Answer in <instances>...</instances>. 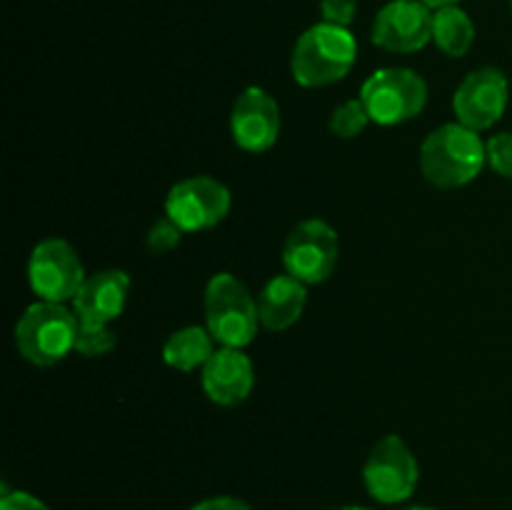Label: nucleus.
<instances>
[{
	"mask_svg": "<svg viewBox=\"0 0 512 510\" xmlns=\"http://www.w3.org/2000/svg\"><path fill=\"white\" fill-rule=\"evenodd\" d=\"M433 40L450 58H463L475 40V25L458 5H445L433 13Z\"/></svg>",
	"mask_w": 512,
	"mask_h": 510,
	"instance_id": "nucleus-17",
	"label": "nucleus"
},
{
	"mask_svg": "<svg viewBox=\"0 0 512 510\" xmlns=\"http://www.w3.org/2000/svg\"><path fill=\"white\" fill-rule=\"evenodd\" d=\"M233 140L248 153L273 148L280 135V108L263 88H245L230 113Z\"/></svg>",
	"mask_w": 512,
	"mask_h": 510,
	"instance_id": "nucleus-12",
	"label": "nucleus"
},
{
	"mask_svg": "<svg viewBox=\"0 0 512 510\" xmlns=\"http://www.w3.org/2000/svg\"><path fill=\"white\" fill-rule=\"evenodd\" d=\"M510 5H512V0H510Z\"/></svg>",
	"mask_w": 512,
	"mask_h": 510,
	"instance_id": "nucleus-28",
	"label": "nucleus"
},
{
	"mask_svg": "<svg viewBox=\"0 0 512 510\" xmlns=\"http://www.w3.org/2000/svg\"><path fill=\"white\" fill-rule=\"evenodd\" d=\"M255 383L253 363L243 348H220L203 368V390L215 405H238Z\"/></svg>",
	"mask_w": 512,
	"mask_h": 510,
	"instance_id": "nucleus-13",
	"label": "nucleus"
},
{
	"mask_svg": "<svg viewBox=\"0 0 512 510\" xmlns=\"http://www.w3.org/2000/svg\"><path fill=\"white\" fill-rule=\"evenodd\" d=\"M433 40V10L420 0H393L373 23V43L388 53H415Z\"/></svg>",
	"mask_w": 512,
	"mask_h": 510,
	"instance_id": "nucleus-11",
	"label": "nucleus"
},
{
	"mask_svg": "<svg viewBox=\"0 0 512 510\" xmlns=\"http://www.w3.org/2000/svg\"><path fill=\"white\" fill-rule=\"evenodd\" d=\"M340 258L338 233L325 220H303L288 235L283 248V265L300 283L315 285L333 275Z\"/></svg>",
	"mask_w": 512,
	"mask_h": 510,
	"instance_id": "nucleus-7",
	"label": "nucleus"
},
{
	"mask_svg": "<svg viewBox=\"0 0 512 510\" xmlns=\"http://www.w3.org/2000/svg\"><path fill=\"white\" fill-rule=\"evenodd\" d=\"M363 480L368 493L378 503H403L418 488V460L400 435H385L365 460Z\"/></svg>",
	"mask_w": 512,
	"mask_h": 510,
	"instance_id": "nucleus-6",
	"label": "nucleus"
},
{
	"mask_svg": "<svg viewBox=\"0 0 512 510\" xmlns=\"http://www.w3.org/2000/svg\"><path fill=\"white\" fill-rule=\"evenodd\" d=\"M420 3L428 5L430 10H438V8H445V5H455L458 0H420Z\"/></svg>",
	"mask_w": 512,
	"mask_h": 510,
	"instance_id": "nucleus-25",
	"label": "nucleus"
},
{
	"mask_svg": "<svg viewBox=\"0 0 512 510\" xmlns=\"http://www.w3.org/2000/svg\"><path fill=\"white\" fill-rule=\"evenodd\" d=\"M368 123H370V115L360 98L348 100V103L335 108L333 115H330V130H333V135H338V138H345V140L363 133V130L368 128Z\"/></svg>",
	"mask_w": 512,
	"mask_h": 510,
	"instance_id": "nucleus-19",
	"label": "nucleus"
},
{
	"mask_svg": "<svg viewBox=\"0 0 512 510\" xmlns=\"http://www.w3.org/2000/svg\"><path fill=\"white\" fill-rule=\"evenodd\" d=\"M488 163L495 173L512 180V133L493 135L488 140Z\"/></svg>",
	"mask_w": 512,
	"mask_h": 510,
	"instance_id": "nucleus-21",
	"label": "nucleus"
},
{
	"mask_svg": "<svg viewBox=\"0 0 512 510\" xmlns=\"http://www.w3.org/2000/svg\"><path fill=\"white\" fill-rule=\"evenodd\" d=\"M80 320L75 310H68L63 303H40L30 305L20 315L15 325V345L18 353L33 365H55L68 358L75 350Z\"/></svg>",
	"mask_w": 512,
	"mask_h": 510,
	"instance_id": "nucleus-3",
	"label": "nucleus"
},
{
	"mask_svg": "<svg viewBox=\"0 0 512 510\" xmlns=\"http://www.w3.org/2000/svg\"><path fill=\"white\" fill-rule=\"evenodd\" d=\"M360 100L373 123L400 125L425 108L428 85L410 68H383L365 80Z\"/></svg>",
	"mask_w": 512,
	"mask_h": 510,
	"instance_id": "nucleus-5",
	"label": "nucleus"
},
{
	"mask_svg": "<svg viewBox=\"0 0 512 510\" xmlns=\"http://www.w3.org/2000/svg\"><path fill=\"white\" fill-rule=\"evenodd\" d=\"M215 338L210 335L208 328L200 325H188L180 328L165 340L163 345V360L170 368L180 370V373H193V370L205 368L210 358L215 355Z\"/></svg>",
	"mask_w": 512,
	"mask_h": 510,
	"instance_id": "nucleus-16",
	"label": "nucleus"
},
{
	"mask_svg": "<svg viewBox=\"0 0 512 510\" xmlns=\"http://www.w3.org/2000/svg\"><path fill=\"white\" fill-rule=\"evenodd\" d=\"M358 58V43L348 28L333 23H318L305 30L293 48L290 70L295 83L303 88H323L338 83Z\"/></svg>",
	"mask_w": 512,
	"mask_h": 510,
	"instance_id": "nucleus-2",
	"label": "nucleus"
},
{
	"mask_svg": "<svg viewBox=\"0 0 512 510\" xmlns=\"http://www.w3.org/2000/svg\"><path fill=\"white\" fill-rule=\"evenodd\" d=\"M0 510H50V508L40 498L25 493V490H13V493H10V490L3 485Z\"/></svg>",
	"mask_w": 512,
	"mask_h": 510,
	"instance_id": "nucleus-23",
	"label": "nucleus"
},
{
	"mask_svg": "<svg viewBox=\"0 0 512 510\" xmlns=\"http://www.w3.org/2000/svg\"><path fill=\"white\" fill-rule=\"evenodd\" d=\"M128 293L130 278L125 270H103L85 280L73 298V310L80 323L110 325L123 315Z\"/></svg>",
	"mask_w": 512,
	"mask_h": 510,
	"instance_id": "nucleus-14",
	"label": "nucleus"
},
{
	"mask_svg": "<svg viewBox=\"0 0 512 510\" xmlns=\"http://www.w3.org/2000/svg\"><path fill=\"white\" fill-rule=\"evenodd\" d=\"M28 280L40 300L65 303L78 295L88 278H85V268L73 245L68 240L48 238L35 245L30 253Z\"/></svg>",
	"mask_w": 512,
	"mask_h": 510,
	"instance_id": "nucleus-8",
	"label": "nucleus"
},
{
	"mask_svg": "<svg viewBox=\"0 0 512 510\" xmlns=\"http://www.w3.org/2000/svg\"><path fill=\"white\" fill-rule=\"evenodd\" d=\"M320 13H323V23L348 28L358 13V0H320Z\"/></svg>",
	"mask_w": 512,
	"mask_h": 510,
	"instance_id": "nucleus-22",
	"label": "nucleus"
},
{
	"mask_svg": "<svg viewBox=\"0 0 512 510\" xmlns=\"http://www.w3.org/2000/svg\"><path fill=\"white\" fill-rule=\"evenodd\" d=\"M333 510H370V508H360V505H343V508H333Z\"/></svg>",
	"mask_w": 512,
	"mask_h": 510,
	"instance_id": "nucleus-26",
	"label": "nucleus"
},
{
	"mask_svg": "<svg viewBox=\"0 0 512 510\" xmlns=\"http://www.w3.org/2000/svg\"><path fill=\"white\" fill-rule=\"evenodd\" d=\"M508 78L498 68L473 70L455 90L453 110L458 123L470 130H488L508 108Z\"/></svg>",
	"mask_w": 512,
	"mask_h": 510,
	"instance_id": "nucleus-10",
	"label": "nucleus"
},
{
	"mask_svg": "<svg viewBox=\"0 0 512 510\" xmlns=\"http://www.w3.org/2000/svg\"><path fill=\"white\" fill-rule=\"evenodd\" d=\"M258 300L235 275L218 273L205 288V328L220 348H245L258 333Z\"/></svg>",
	"mask_w": 512,
	"mask_h": 510,
	"instance_id": "nucleus-4",
	"label": "nucleus"
},
{
	"mask_svg": "<svg viewBox=\"0 0 512 510\" xmlns=\"http://www.w3.org/2000/svg\"><path fill=\"white\" fill-rule=\"evenodd\" d=\"M115 345H118V335L110 325L80 323L78 338H75V353L85 355V358H103V355L113 353Z\"/></svg>",
	"mask_w": 512,
	"mask_h": 510,
	"instance_id": "nucleus-18",
	"label": "nucleus"
},
{
	"mask_svg": "<svg viewBox=\"0 0 512 510\" xmlns=\"http://www.w3.org/2000/svg\"><path fill=\"white\" fill-rule=\"evenodd\" d=\"M183 233L185 230L180 228L175 220H170L168 215H165L163 220H158V223L148 230V238H145V243H148L150 253L163 255V253H170V250L178 248Z\"/></svg>",
	"mask_w": 512,
	"mask_h": 510,
	"instance_id": "nucleus-20",
	"label": "nucleus"
},
{
	"mask_svg": "<svg viewBox=\"0 0 512 510\" xmlns=\"http://www.w3.org/2000/svg\"><path fill=\"white\" fill-rule=\"evenodd\" d=\"M403 510H435V508H430V505H410V508H403Z\"/></svg>",
	"mask_w": 512,
	"mask_h": 510,
	"instance_id": "nucleus-27",
	"label": "nucleus"
},
{
	"mask_svg": "<svg viewBox=\"0 0 512 510\" xmlns=\"http://www.w3.org/2000/svg\"><path fill=\"white\" fill-rule=\"evenodd\" d=\"M308 303V285L290 273L275 275L258 298L260 325L268 330H285L295 325Z\"/></svg>",
	"mask_w": 512,
	"mask_h": 510,
	"instance_id": "nucleus-15",
	"label": "nucleus"
},
{
	"mask_svg": "<svg viewBox=\"0 0 512 510\" xmlns=\"http://www.w3.org/2000/svg\"><path fill=\"white\" fill-rule=\"evenodd\" d=\"M190 510H250V508L245 500L233 498V495H218V498L200 500V503L193 505Z\"/></svg>",
	"mask_w": 512,
	"mask_h": 510,
	"instance_id": "nucleus-24",
	"label": "nucleus"
},
{
	"mask_svg": "<svg viewBox=\"0 0 512 510\" xmlns=\"http://www.w3.org/2000/svg\"><path fill=\"white\" fill-rule=\"evenodd\" d=\"M230 210V190L210 175H193L170 188L165 198V215L185 233L208 230L218 225Z\"/></svg>",
	"mask_w": 512,
	"mask_h": 510,
	"instance_id": "nucleus-9",
	"label": "nucleus"
},
{
	"mask_svg": "<svg viewBox=\"0 0 512 510\" xmlns=\"http://www.w3.org/2000/svg\"><path fill=\"white\" fill-rule=\"evenodd\" d=\"M488 160V145L478 130L463 123H448L435 128L420 148V170L435 188H460L475 180Z\"/></svg>",
	"mask_w": 512,
	"mask_h": 510,
	"instance_id": "nucleus-1",
	"label": "nucleus"
}]
</instances>
